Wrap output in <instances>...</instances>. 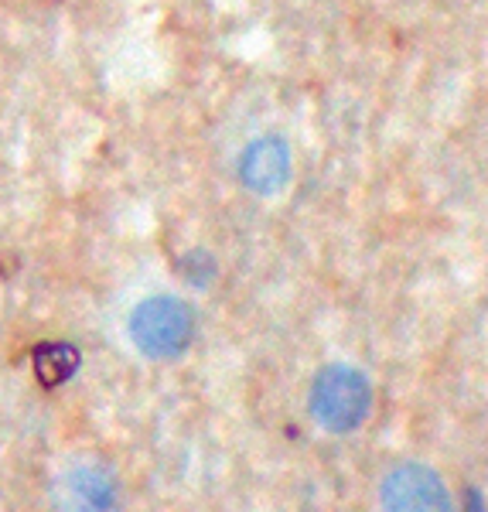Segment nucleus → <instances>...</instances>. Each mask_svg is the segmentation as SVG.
<instances>
[{
    "mask_svg": "<svg viewBox=\"0 0 488 512\" xmlns=\"http://www.w3.org/2000/svg\"><path fill=\"white\" fill-rule=\"evenodd\" d=\"M311 417L318 420L325 431L349 434L372 410V386L369 379L352 366H325L311 383Z\"/></svg>",
    "mask_w": 488,
    "mask_h": 512,
    "instance_id": "obj_1",
    "label": "nucleus"
},
{
    "mask_svg": "<svg viewBox=\"0 0 488 512\" xmlns=\"http://www.w3.org/2000/svg\"><path fill=\"white\" fill-rule=\"evenodd\" d=\"M130 338L147 359H181L195 342V311L178 297H151L130 315Z\"/></svg>",
    "mask_w": 488,
    "mask_h": 512,
    "instance_id": "obj_2",
    "label": "nucleus"
},
{
    "mask_svg": "<svg viewBox=\"0 0 488 512\" xmlns=\"http://www.w3.org/2000/svg\"><path fill=\"white\" fill-rule=\"evenodd\" d=\"M239 175H243V185L256 195L284 192L287 181H291V151H287V144L280 137L253 140L243 151Z\"/></svg>",
    "mask_w": 488,
    "mask_h": 512,
    "instance_id": "obj_3",
    "label": "nucleus"
},
{
    "mask_svg": "<svg viewBox=\"0 0 488 512\" xmlns=\"http://www.w3.org/2000/svg\"><path fill=\"white\" fill-rule=\"evenodd\" d=\"M383 502L393 509H441L448 506V489L424 465H400L386 475Z\"/></svg>",
    "mask_w": 488,
    "mask_h": 512,
    "instance_id": "obj_4",
    "label": "nucleus"
},
{
    "mask_svg": "<svg viewBox=\"0 0 488 512\" xmlns=\"http://www.w3.org/2000/svg\"><path fill=\"white\" fill-rule=\"evenodd\" d=\"M79 355L69 345H41L35 352V373L45 386H62L65 379L76 373Z\"/></svg>",
    "mask_w": 488,
    "mask_h": 512,
    "instance_id": "obj_5",
    "label": "nucleus"
},
{
    "mask_svg": "<svg viewBox=\"0 0 488 512\" xmlns=\"http://www.w3.org/2000/svg\"><path fill=\"white\" fill-rule=\"evenodd\" d=\"M69 485L82 506L103 509V506H113V499H117V485H113V478L106 475L103 468H82V472L72 475Z\"/></svg>",
    "mask_w": 488,
    "mask_h": 512,
    "instance_id": "obj_6",
    "label": "nucleus"
}]
</instances>
